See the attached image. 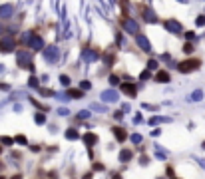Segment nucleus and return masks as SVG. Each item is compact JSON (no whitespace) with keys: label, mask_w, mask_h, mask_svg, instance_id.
I'll use <instances>...</instances> for the list:
<instances>
[{"label":"nucleus","mask_w":205,"mask_h":179,"mask_svg":"<svg viewBox=\"0 0 205 179\" xmlns=\"http://www.w3.org/2000/svg\"><path fill=\"white\" fill-rule=\"evenodd\" d=\"M199 68H201V60L199 58H187V60H183V62L177 64V70L181 74H189L193 70H199Z\"/></svg>","instance_id":"nucleus-1"},{"label":"nucleus","mask_w":205,"mask_h":179,"mask_svg":"<svg viewBox=\"0 0 205 179\" xmlns=\"http://www.w3.org/2000/svg\"><path fill=\"white\" fill-rule=\"evenodd\" d=\"M14 46H16V40H14L12 36H6L4 40H0V52H2V54L12 52Z\"/></svg>","instance_id":"nucleus-2"},{"label":"nucleus","mask_w":205,"mask_h":179,"mask_svg":"<svg viewBox=\"0 0 205 179\" xmlns=\"http://www.w3.org/2000/svg\"><path fill=\"white\" fill-rule=\"evenodd\" d=\"M153 80H155L157 84H167V82L171 80V76H169V72H167V70H159V72L153 76Z\"/></svg>","instance_id":"nucleus-3"},{"label":"nucleus","mask_w":205,"mask_h":179,"mask_svg":"<svg viewBox=\"0 0 205 179\" xmlns=\"http://www.w3.org/2000/svg\"><path fill=\"white\" fill-rule=\"evenodd\" d=\"M122 92H124V94H127L130 98H135L138 90H135V86H133V84H122Z\"/></svg>","instance_id":"nucleus-4"},{"label":"nucleus","mask_w":205,"mask_h":179,"mask_svg":"<svg viewBox=\"0 0 205 179\" xmlns=\"http://www.w3.org/2000/svg\"><path fill=\"white\" fill-rule=\"evenodd\" d=\"M112 132H113V135H116V137H118L119 141H126V137H127V133L124 132V129H122V127H116V126H113V127H112Z\"/></svg>","instance_id":"nucleus-5"},{"label":"nucleus","mask_w":205,"mask_h":179,"mask_svg":"<svg viewBox=\"0 0 205 179\" xmlns=\"http://www.w3.org/2000/svg\"><path fill=\"white\" fill-rule=\"evenodd\" d=\"M132 157H133V151H132V149H124V151L119 153V159H122L124 163H127V161H132Z\"/></svg>","instance_id":"nucleus-6"},{"label":"nucleus","mask_w":205,"mask_h":179,"mask_svg":"<svg viewBox=\"0 0 205 179\" xmlns=\"http://www.w3.org/2000/svg\"><path fill=\"white\" fill-rule=\"evenodd\" d=\"M66 94L70 96V98H74V99H78V98H82V96H84V92H82V90H74V88H68Z\"/></svg>","instance_id":"nucleus-7"},{"label":"nucleus","mask_w":205,"mask_h":179,"mask_svg":"<svg viewBox=\"0 0 205 179\" xmlns=\"http://www.w3.org/2000/svg\"><path fill=\"white\" fill-rule=\"evenodd\" d=\"M84 139L88 141V145H94V141H98V137H96L94 133H88V135H84Z\"/></svg>","instance_id":"nucleus-8"},{"label":"nucleus","mask_w":205,"mask_h":179,"mask_svg":"<svg viewBox=\"0 0 205 179\" xmlns=\"http://www.w3.org/2000/svg\"><path fill=\"white\" fill-rule=\"evenodd\" d=\"M193 50H195V48H193L191 42H185V44H183V52L185 54H193Z\"/></svg>","instance_id":"nucleus-9"},{"label":"nucleus","mask_w":205,"mask_h":179,"mask_svg":"<svg viewBox=\"0 0 205 179\" xmlns=\"http://www.w3.org/2000/svg\"><path fill=\"white\" fill-rule=\"evenodd\" d=\"M139 78H141V80H149V78H153V76H152V70H147V68H146V70L141 72V76H139Z\"/></svg>","instance_id":"nucleus-10"},{"label":"nucleus","mask_w":205,"mask_h":179,"mask_svg":"<svg viewBox=\"0 0 205 179\" xmlns=\"http://www.w3.org/2000/svg\"><path fill=\"white\" fill-rule=\"evenodd\" d=\"M12 141H14L12 137H0V143H2V145H12Z\"/></svg>","instance_id":"nucleus-11"},{"label":"nucleus","mask_w":205,"mask_h":179,"mask_svg":"<svg viewBox=\"0 0 205 179\" xmlns=\"http://www.w3.org/2000/svg\"><path fill=\"white\" fill-rule=\"evenodd\" d=\"M147 70H157V62H155V60H149V62H147Z\"/></svg>","instance_id":"nucleus-12"},{"label":"nucleus","mask_w":205,"mask_h":179,"mask_svg":"<svg viewBox=\"0 0 205 179\" xmlns=\"http://www.w3.org/2000/svg\"><path fill=\"white\" fill-rule=\"evenodd\" d=\"M110 84H113V86L119 84V76H118V74H116V76H110Z\"/></svg>","instance_id":"nucleus-13"},{"label":"nucleus","mask_w":205,"mask_h":179,"mask_svg":"<svg viewBox=\"0 0 205 179\" xmlns=\"http://www.w3.org/2000/svg\"><path fill=\"white\" fill-rule=\"evenodd\" d=\"M94 169H96V171H104L106 167H104V163H94Z\"/></svg>","instance_id":"nucleus-14"},{"label":"nucleus","mask_w":205,"mask_h":179,"mask_svg":"<svg viewBox=\"0 0 205 179\" xmlns=\"http://www.w3.org/2000/svg\"><path fill=\"white\" fill-rule=\"evenodd\" d=\"M14 141H18V143H26V137H24V135H16Z\"/></svg>","instance_id":"nucleus-15"},{"label":"nucleus","mask_w":205,"mask_h":179,"mask_svg":"<svg viewBox=\"0 0 205 179\" xmlns=\"http://www.w3.org/2000/svg\"><path fill=\"white\" fill-rule=\"evenodd\" d=\"M40 94H44V96H50V94H54L52 90H46V88H42V90H40Z\"/></svg>","instance_id":"nucleus-16"},{"label":"nucleus","mask_w":205,"mask_h":179,"mask_svg":"<svg viewBox=\"0 0 205 179\" xmlns=\"http://www.w3.org/2000/svg\"><path fill=\"white\" fill-rule=\"evenodd\" d=\"M205 24V16H199L197 18V26H203Z\"/></svg>","instance_id":"nucleus-17"},{"label":"nucleus","mask_w":205,"mask_h":179,"mask_svg":"<svg viewBox=\"0 0 205 179\" xmlns=\"http://www.w3.org/2000/svg\"><path fill=\"white\" fill-rule=\"evenodd\" d=\"M60 80H62V84H68V86H70V78H68V76H62Z\"/></svg>","instance_id":"nucleus-18"},{"label":"nucleus","mask_w":205,"mask_h":179,"mask_svg":"<svg viewBox=\"0 0 205 179\" xmlns=\"http://www.w3.org/2000/svg\"><path fill=\"white\" fill-rule=\"evenodd\" d=\"M167 177L173 179V167H167Z\"/></svg>","instance_id":"nucleus-19"},{"label":"nucleus","mask_w":205,"mask_h":179,"mask_svg":"<svg viewBox=\"0 0 205 179\" xmlns=\"http://www.w3.org/2000/svg\"><path fill=\"white\" fill-rule=\"evenodd\" d=\"M12 157H16V159H22V153H20V151H12Z\"/></svg>","instance_id":"nucleus-20"},{"label":"nucleus","mask_w":205,"mask_h":179,"mask_svg":"<svg viewBox=\"0 0 205 179\" xmlns=\"http://www.w3.org/2000/svg\"><path fill=\"white\" fill-rule=\"evenodd\" d=\"M10 179H24V177H22V173H14Z\"/></svg>","instance_id":"nucleus-21"},{"label":"nucleus","mask_w":205,"mask_h":179,"mask_svg":"<svg viewBox=\"0 0 205 179\" xmlns=\"http://www.w3.org/2000/svg\"><path fill=\"white\" fill-rule=\"evenodd\" d=\"M92 177H94V173H92V171H88L86 175H84V179H92Z\"/></svg>","instance_id":"nucleus-22"},{"label":"nucleus","mask_w":205,"mask_h":179,"mask_svg":"<svg viewBox=\"0 0 205 179\" xmlns=\"http://www.w3.org/2000/svg\"><path fill=\"white\" fill-rule=\"evenodd\" d=\"M112 179H122V177H119V173H113V177Z\"/></svg>","instance_id":"nucleus-23"},{"label":"nucleus","mask_w":205,"mask_h":179,"mask_svg":"<svg viewBox=\"0 0 205 179\" xmlns=\"http://www.w3.org/2000/svg\"><path fill=\"white\" fill-rule=\"evenodd\" d=\"M2 169H4V163H2V161H0V171H2Z\"/></svg>","instance_id":"nucleus-24"},{"label":"nucleus","mask_w":205,"mask_h":179,"mask_svg":"<svg viewBox=\"0 0 205 179\" xmlns=\"http://www.w3.org/2000/svg\"><path fill=\"white\" fill-rule=\"evenodd\" d=\"M2 147H4V145H2V143H0V153H2Z\"/></svg>","instance_id":"nucleus-25"},{"label":"nucleus","mask_w":205,"mask_h":179,"mask_svg":"<svg viewBox=\"0 0 205 179\" xmlns=\"http://www.w3.org/2000/svg\"><path fill=\"white\" fill-rule=\"evenodd\" d=\"M0 179H6V177H4V175H0Z\"/></svg>","instance_id":"nucleus-26"},{"label":"nucleus","mask_w":205,"mask_h":179,"mask_svg":"<svg viewBox=\"0 0 205 179\" xmlns=\"http://www.w3.org/2000/svg\"><path fill=\"white\" fill-rule=\"evenodd\" d=\"M201 145H203V149H205V141H203V143H201Z\"/></svg>","instance_id":"nucleus-27"}]
</instances>
